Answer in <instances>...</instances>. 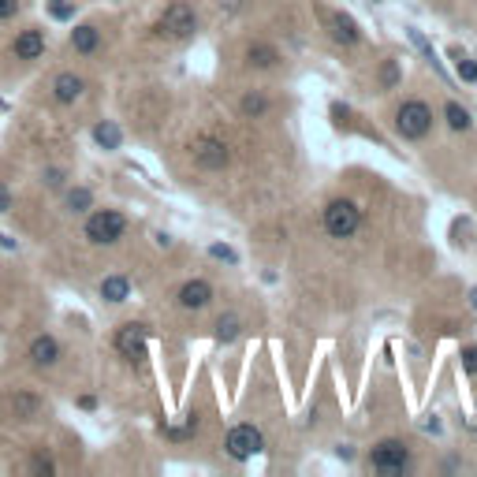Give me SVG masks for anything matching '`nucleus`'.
<instances>
[{
    "mask_svg": "<svg viewBox=\"0 0 477 477\" xmlns=\"http://www.w3.org/2000/svg\"><path fill=\"white\" fill-rule=\"evenodd\" d=\"M68 209H71V213H83V209H90V191H86V187L68 191Z\"/></svg>",
    "mask_w": 477,
    "mask_h": 477,
    "instance_id": "obj_22",
    "label": "nucleus"
},
{
    "mask_svg": "<svg viewBox=\"0 0 477 477\" xmlns=\"http://www.w3.org/2000/svg\"><path fill=\"white\" fill-rule=\"evenodd\" d=\"M328 26H332V37H336L339 45H358V37H362L351 16H332V19H328Z\"/></svg>",
    "mask_w": 477,
    "mask_h": 477,
    "instance_id": "obj_16",
    "label": "nucleus"
},
{
    "mask_svg": "<svg viewBox=\"0 0 477 477\" xmlns=\"http://www.w3.org/2000/svg\"><path fill=\"white\" fill-rule=\"evenodd\" d=\"M473 306H477V291H473Z\"/></svg>",
    "mask_w": 477,
    "mask_h": 477,
    "instance_id": "obj_33",
    "label": "nucleus"
},
{
    "mask_svg": "<svg viewBox=\"0 0 477 477\" xmlns=\"http://www.w3.org/2000/svg\"><path fill=\"white\" fill-rule=\"evenodd\" d=\"M444 116H447V127H452V131H466L470 127V112L462 109V104H455V101L444 104Z\"/></svg>",
    "mask_w": 477,
    "mask_h": 477,
    "instance_id": "obj_20",
    "label": "nucleus"
},
{
    "mask_svg": "<svg viewBox=\"0 0 477 477\" xmlns=\"http://www.w3.org/2000/svg\"><path fill=\"white\" fill-rule=\"evenodd\" d=\"M30 362L37 369H49V366H56L60 362V343L52 339V336H37L30 343Z\"/></svg>",
    "mask_w": 477,
    "mask_h": 477,
    "instance_id": "obj_11",
    "label": "nucleus"
},
{
    "mask_svg": "<svg viewBox=\"0 0 477 477\" xmlns=\"http://www.w3.org/2000/svg\"><path fill=\"white\" fill-rule=\"evenodd\" d=\"M123 231H127V217L116 213V209H97V213L86 220V238H90V243H97V246L119 243Z\"/></svg>",
    "mask_w": 477,
    "mask_h": 477,
    "instance_id": "obj_3",
    "label": "nucleus"
},
{
    "mask_svg": "<svg viewBox=\"0 0 477 477\" xmlns=\"http://www.w3.org/2000/svg\"><path fill=\"white\" fill-rule=\"evenodd\" d=\"M52 11H56V16L64 19V16H68V4H64V0H56V4H52Z\"/></svg>",
    "mask_w": 477,
    "mask_h": 477,
    "instance_id": "obj_32",
    "label": "nucleus"
},
{
    "mask_svg": "<svg viewBox=\"0 0 477 477\" xmlns=\"http://www.w3.org/2000/svg\"><path fill=\"white\" fill-rule=\"evenodd\" d=\"M19 11V0H0V19H11Z\"/></svg>",
    "mask_w": 477,
    "mask_h": 477,
    "instance_id": "obj_28",
    "label": "nucleus"
},
{
    "mask_svg": "<svg viewBox=\"0 0 477 477\" xmlns=\"http://www.w3.org/2000/svg\"><path fill=\"white\" fill-rule=\"evenodd\" d=\"M358 228H362V209L351 198H336L325 205V231L332 238H351Z\"/></svg>",
    "mask_w": 477,
    "mask_h": 477,
    "instance_id": "obj_2",
    "label": "nucleus"
},
{
    "mask_svg": "<svg viewBox=\"0 0 477 477\" xmlns=\"http://www.w3.org/2000/svg\"><path fill=\"white\" fill-rule=\"evenodd\" d=\"M161 30H168L171 37H194L198 30V16H194V8L191 4H183V0H176V4H168L164 8V16H161Z\"/></svg>",
    "mask_w": 477,
    "mask_h": 477,
    "instance_id": "obj_5",
    "label": "nucleus"
},
{
    "mask_svg": "<svg viewBox=\"0 0 477 477\" xmlns=\"http://www.w3.org/2000/svg\"><path fill=\"white\" fill-rule=\"evenodd\" d=\"M42 395H34V392H16V395H11V414H16V418H23V421H34L37 414H42Z\"/></svg>",
    "mask_w": 477,
    "mask_h": 477,
    "instance_id": "obj_14",
    "label": "nucleus"
},
{
    "mask_svg": "<svg viewBox=\"0 0 477 477\" xmlns=\"http://www.w3.org/2000/svg\"><path fill=\"white\" fill-rule=\"evenodd\" d=\"M127 295H131L127 276H104V280H101V298H109V302H123Z\"/></svg>",
    "mask_w": 477,
    "mask_h": 477,
    "instance_id": "obj_17",
    "label": "nucleus"
},
{
    "mask_svg": "<svg viewBox=\"0 0 477 477\" xmlns=\"http://www.w3.org/2000/svg\"><path fill=\"white\" fill-rule=\"evenodd\" d=\"M455 71H459V78H462V83H477V64H473V60H466V56H459V64H455Z\"/></svg>",
    "mask_w": 477,
    "mask_h": 477,
    "instance_id": "obj_24",
    "label": "nucleus"
},
{
    "mask_svg": "<svg viewBox=\"0 0 477 477\" xmlns=\"http://www.w3.org/2000/svg\"><path fill=\"white\" fill-rule=\"evenodd\" d=\"M45 183H49V187H60V183H64V176H60L56 168H49V171H45Z\"/></svg>",
    "mask_w": 477,
    "mask_h": 477,
    "instance_id": "obj_31",
    "label": "nucleus"
},
{
    "mask_svg": "<svg viewBox=\"0 0 477 477\" xmlns=\"http://www.w3.org/2000/svg\"><path fill=\"white\" fill-rule=\"evenodd\" d=\"M209 302H213V287L205 280H187L179 287V306L183 310H205Z\"/></svg>",
    "mask_w": 477,
    "mask_h": 477,
    "instance_id": "obj_10",
    "label": "nucleus"
},
{
    "mask_svg": "<svg viewBox=\"0 0 477 477\" xmlns=\"http://www.w3.org/2000/svg\"><path fill=\"white\" fill-rule=\"evenodd\" d=\"M94 138L101 150H119V142H123V135H119V127L112 123V119H104V123L94 127Z\"/></svg>",
    "mask_w": 477,
    "mask_h": 477,
    "instance_id": "obj_19",
    "label": "nucleus"
},
{
    "mask_svg": "<svg viewBox=\"0 0 477 477\" xmlns=\"http://www.w3.org/2000/svg\"><path fill=\"white\" fill-rule=\"evenodd\" d=\"M399 78H403L399 60H384L380 64V90H395V86H399Z\"/></svg>",
    "mask_w": 477,
    "mask_h": 477,
    "instance_id": "obj_21",
    "label": "nucleus"
},
{
    "mask_svg": "<svg viewBox=\"0 0 477 477\" xmlns=\"http://www.w3.org/2000/svg\"><path fill=\"white\" fill-rule=\"evenodd\" d=\"M213 258H220V261H235V250H228V246H213Z\"/></svg>",
    "mask_w": 477,
    "mask_h": 477,
    "instance_id": "obj_29",
    "label": "nucleus"
},
{
    "mask_svg": "<svg viewBox=\"0 0 477 477\" xmlns=\"http://www.w3.org/2000/svg\"><path fill=\"white\" fill-rule=\"evenodd\" d=\"M369 466L377 473H403L410 466V452L399 440H380L373 452H369Z\"/></svg>",
    "mask_w": 477,
    "mask_h": 477,
    "instance_id": "obj_4",
    "label": "nucleus"
},
{
    "mask_svg": "<svg viewBox=\"0 0 477 477\" xmlns=\"http://www.w3.org/2000/svg\"><path fill=\"white\" fill-rule=\"evenodd\" d=\"M276 60H280L276 45H269V42H250L246 45V64H250V68L269 71V68H276Z\"/></svg>",
    "mask_w": 477,
    "mask_h": 477,
    "instance_id": "obj_12",
    "label": "nucleus"
},
{
    "mask_svg": "<svg viewBox=\"0 0 477 477\" xmlns=\"http://www.w3.org/2000/svg\"><path fill=\"white\" fill-rule=\"evenodd\" d=\"M217 336L224 343H231L238 336V317H220V321H217Z\"/></svg>",
    "mask_w": 477,
    "mask_h": 477,
    "instance_id": "obj_23",
    "label": "nucleus"
},
{
    "mask_svg": "<svg viewBox=\"0 0 477 477\" xmlns=\"http://www.w3.org/2000/svg\"><path fill=\"white\" fill-rule=\"evenodd\" d=\"M30 466H34L37 473H52V470H56V466H52V459H49V455H42V452L34 455V462H30Z\"/></svg>",
    "mask_w": 477,
    "mask_h": 477,
    "instance_id": "obj_26",
    "label": "nucleus"
},
{
    "mask_svg": "<svg viewBox=\"0 0 477 477\" xmlns=\"http://www.w3.org/2000/svg\"><path fill=\"white\" fill-rule=\"evenodd\" d=\"M198 425H202V421H198V414H187V425H183V429H164L168 436H176V440H179V436H191V433H198Z\"/></svg>",
    "mask_w": 477,
    "mask_h": 477,
    "instance_id": "obj_25",
    "label": "nucleus"
},
{
    "mask_svg": "<svg viewBox=\"0 0 477 477\" xmlns=\"http://www.w3.org/2000/svg\"><path fill=\"white\" fill-rule=\"evenodd\" d=\"M238 109H243V116L246 119H261L265 112H269V97L265 94H258V90H250V94L238 101Z\"/></svg>",
    "mask_w": 477,
    "mask_h": 477,
    "instance_id": "obj_18",
    "label": "nucleus"
},
{
    "mask_svg": "<svg viewBox=\"0 0 477 477\" xmlns=\"http://www.w3.org/2000/svg\"><path fill=\"white\" fill-rule=\"evenodd\" d=\"M462 362H466L470 377H477V347H466V351H462Z\"/></svg>",
    "mask_w": 477,
    "mask_h": 477,
    "instance_id": "obj_27",
    "label": "nucleus"
},
{
    "mask_svg": "<svg viewBox=\"0 0 477 477\" xmlns=\"http://www.w3.org/2000/svg\"><path fill=\"white\" fill-rule=\"evenodd\" d=\"M145 339H150V328L131 321V325H123V328L116 332V351L135 362V358H142V354H145Z\"/></svg>",
    "mask_w": 477,
    "mask_h": 477,
    "instance_id": "obj_8",
    "label": "nucleus"
},
{
    "mask_svg": "<svg viewBox=\"0 0 477 477\" xmlns=\"http://www.w3.org/2000/svg\"><path fill=\"white\" fill-rule=\"evenodd\" d=\"M45 52V34L42 30H23L16 37V60H37Z\"/></svg>",
    "mask_w": 477,
    "mask_h": 477,
    "instance_id": "obj_13",
    "label": "nucleus"
},
{
    "mask_svg": "<svg viewBox=\"0 0 477 477\" xmlns=\"http://www.w3.org/2000/svg\"><path fill=\"white\" fill-rule=\"evenodd\" d=\"M83 90H86V83L75 71H60L52 78V97H56V104H75L83 97Z\"/></svg>",
    "mask_w": 477,
    "mask_h": 477,
    "instance_id": "obj_9",
    "label": "nucleus"
},
{
    "mask_svg": "<svg viewBox=\"0 0 477 477\" xmlns=\"http://www.w3.org/2000/svg\"><path fill=\"white\" fill-rule=\"evenodd\" d=\"M194 161L198 168H205V171H224L231 164V153H228V142H220V138H198L194 142Z\"/></svg>",
    "mask_w": 477,
    "mask_h": 477,
    "instance_id": "obj_7",
    "label": "nucleus"
},
{
    "mask_svg": "<svg viewBox=\"0 0 477 477\" xmlns=\"http://www.w3.org/2000/svg\"><path fill=\"white\" fill-rule=\"evenodd\" d=\"M224 447H228V455L238 459V462H246V459H254L261 452V433L250 425V421H243V425H235L228 433V440H224Z\"/></svg>",
    "mask_w": 477,
    "mask_h": 477,
    "instance_id": "obj_6",
    "label": "nucleus"
},
{
    "mask_svg": "<svg viewBox=\"0 0 477 477\" xmlns=\"http://www.w3.org/2000/svg\"><path fill=\"white\" fill-rule=\"evenodd\" d=\"M71 45H75V52H83V56H90V52H97V45H101L97 26H90V23L75 26V30H71Z\"/></svg>",
    "mask_w": 477,
    "mask_h": 477,
    "instance_id": "obj_15",
    "label": "nucleus"
},
{
    "mask_svg": "<svg viewBox=\"0 0 477 477\" xmlns=\"http://www.w3.org/2000/svg\"><path fill=\"white\" fill-rule=\"evenodd\" d=\"M8 209H11V194H8L4 183H0V213H8Z\"/></svg>",
    "mask_w": 477,
    "mask_h": 477,
    "instance_id": "obj_30",
    "label": "nucleus"
},
{
    "mask_svg": "<svg viewBox=\"0 0 477 477\" xmlns=\"http://www.w3.org/2000/svg\"><path fill=\"white\" fill-rule=\"evenodd\" d=\"M395 131L406 142H421L433 131V109L425 101H403L399 112H395Z\"/></svg>",
    "mask_w": 477,
    "mask_h": 477,
    "instance_id": "obj_1",
    "label": "nucleus"
}]
</instances>
